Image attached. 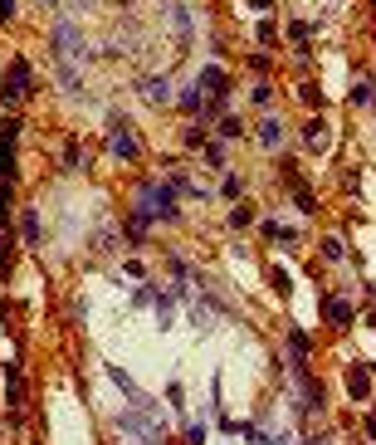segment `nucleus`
<instances>
[{
	"instance_id": "1",
	"label": "nucleus",
	"mask_w": 376,
	"mask_h": 445,
	"mask_svg": "<svg viewBox=\"0 0 376 445\" xmlns=\"http://www.w3.org/2000/svg\"><path fill=\"white\" fill-rule=\"evenodd\" d=\"M49 49H54V64H59V84H64L69 93H79V69L89 64V44H84L79 25L59 20V25L49 30Z\"/></svg>"
},
{
	"instance_id": "2",
	"label": "nucleus",
	"mask_w": 376,
	"mask_h": 445,
	"mask_svg": "<svg viewBox=\"0 0 376 445\" xmlns=\"http://www.w3.org/2000/svg\"><path fill=\"white\" fill-rule=\"evenodd\" d=\"M176 196L171 181H137V211L147 221H176Z\"/></svg>"
},
{
	"instance_id": "3",
	"label": "nucleus",
	"mask_w": 376,
	"mask_h": 445,
	"mask_svg": "<svg viewBox=\"0 0 376 445\" xmlns=\"http://www.w3.org/2000/svg\"><path fill=\"white\" fill-rule=\"evenodd\" d=\"M108 147H112V157H122V162L142 157V142H137V132H132V122H127L122 112L108 117Z\"/></svg>"
},
{
	"instance_id": "4",
	"label": "nucleus",
	"mask_w": 376,
	"mask_h": 445,
	"mask_svg": "<svg viewBox=\"0 0 376 445\" xmlns=\"http://www.w3.org/2000/svg\"><path fill=\"white\" fill-rule=\"evenodd\" d=\"M30 89H34V74H30L25 59H15L10 74H5V108H20V98H25Z\"/></svg>"
},
{
	"instance_id": "5",
	"label": "nucleus",
	"mask_w": 376,
	"mask_h": 445,
	"mask_svg": "<svg viewBox=\"0 0 376 445\" xmlns=\"http://www.w3.org/2000/svg\"><path fill=\"white\" fill-rule=\"evenodd\" d=\"M15 142H20V122L5 117L0 122V176L5 181H15Z\"/></svg>"
},
{
	"instance_id": "6",
	"label": "nucleus",
	"mask_w": 376,
	"mask_h": 445,
	"mask_svg": "<svg viewBox=\"0 0 376 445\" xmlns=\"http://www.w3.org/2000/svg\"><path fill=\"white\" fill-rule=\"evenodd\" d=\"M323 318H328L332 328H347V323L357 318V309H352V299H342V294H323Z\"/></svg>"
},
{
	"instance_id": "7",
	"label": "nucleus",
	"mask_w": 376,
	"mask_h": 445,
	"mask_svg": "<svg viewBox=\"0 0 376 445\" xmlns=\"http://www.w3.org/2000/svg\"><path fill=\"white\" fill-rule=\"evenodd\" d=\"M122 431H132V436H142V441H157V436H162V416H157V411H147V416H142V411H127V416H122Z\"/></svg>"
},
{
	"instance_id": "8",
	"label": "nucleus",
	"mask_w": 376,
	"mask_h": 445,
	"mask_svg": "<svg viewBox=\"0 0 376 445\" xmlns=\"http://www.w3.org/2000/svg\"><path fill=\"white\" fill-rule=\"evenodd\" d=\"M200 93H210L215 103H225V93H230V79H225V69H200Z\"/></svg>"
},
{
	"instance_id": "9",
	"label": "nucleus",
	"mask_w": 376,
	"mask_h": 445,
	"mask_svg": "<svg viewBox=\"0 0 376 445\" xmlns=\"http://www.w3.org/2000/svg\"><path fill=\"white\" fill-rule=\"evenodd\" d=\"M298 401H303V411H323V382L318 377H298Z\"/></svg>"
},
{
	"instance_id": "10",
	"label": "nucleus",
	"mask_w": 376,
	"mask_h": 445,
	"mask_svg": "<svg viewBox=\"0 0 376 445\" xmlns=\"http://www.w3.org/2000/svg\"><path fill=\"white\" fill-rule=\"evenodd\" d=\"M347 396H352V401H367V396H372V372H367V367H352V372H347Z\"/></svg>"
},
{
	"instance_id": "11",
	"label": "nucleus",
	"mask_w": 376,
	"mask_h": 445,
	"mask_svg": "<svg viewBox=\"0 0 376 445\" xmlns=\"http://www.w3.org/2000/svg\"><path fill=\"white\" fill-rule=\"evenodd\" d=\"M308 352H313L308 333H303V328H288V362H293V367H303V362H308Z\"/></svg>"
},
{
	"instance_id": "12",
	"label": "nucleus",
	"mask_w": 376,
	"mask_h": 445,
	"mask_svg": "<svg viewBox=\"0 0 376 445\" xmlns=\"http://www.w3.org/2000/svg\"><path fill=\"white\" fill-rule=\"evenodd\" d=\"M137 93H142V98H152V103H167V98H171L167 79H137Z\"/></svg>"
},
{
	"instance_id": "13",
	"label": "nucleus",
	"mask_w": 376,
	"mask_h": 445,
	"mask_svg": "<svg viewBox=\"0 0 376 445\" xmlns=\"http://www.w3.org/2000/svg\"><path fill=\"white\" fill-rule=\"evenodd\" d=\"M20 396H25V387H20V362H10V367H5V401H10V411L20 406Z\"/></svg>"
},
{
	"instance_id": "14",
	"label": "nucleus",
	"mask_w": 376,
	"mask_h": 445,
	"mask_svg": "<svg viewBox=\"0 0 376 445\" xmlns=\"http://www.w3.org/2000/svg\"><path fill=\"white\" fill-rule=\"evenodd\" d=\"M259 230H264L269 240H279V245H298V235H303L298 225H279V221H264Z\"/></svg>"
},
{
	"instance_id": "15",
	"label": "nucleus",
	"mask_w": 376,
	"mask_h": 445,
	"mask_svg": "<svg viewBox=\"0 0 376 445\" xmlns=\"http://www.w3.org/2000/svg\"><path fill=\"white\" fill-rule=\"evenodd\" d=\"M352 103H357V108H376V79H372V74L352 89Z\"/></svg>"
},
{
	"instance_id": "16",
	"label": "nucleus",
	"mask_w": 376,
	"mask_h": 445,
	"mask_svg": "<svg viewBox=\"0 0 376 445\" xmlns=\"http://www.w3.org/2000/svg\"><path fill=\"white\" fill-rule=\"evenodd\" d=\"M122 240H127V245H142V240H147V216L122 221Z\"/></svg>"
},
{
	"instance_id": "17",
	"label": "nucleus",
	"mask_w": 376,
	"mask_h": 445,
	"mask_svg": "<svg viewBox=\"0 0 376 445\" xmlns=\"http://www.w3.org/2000/svg\"><path fill=\"white\" fill-rule=\"evenodd\" d=\"M283 34H288V44H298V49H303V44L313 39V25H308V20H293V25H288Z\"/></svg>"
},
{
	"instance_id": "18",
	"label": "nucleus",
	"mask_w": 376,
	"mask_h": 445,
	"mask_svg": "<svg viewBox=\"0 0 376 445\" xmlns=\"http://www.w3.org/2000/svg\"><path fill=\"white\" fill-rule=\"evenodd\" d=\"M259 142H264V147H279V142H283V127L274 122V117H264V122H259Z\"/></svg>"
},
{
	"instance_id": "19",
	"label": "nucleus",
	"mask_w": 376,
	"mask_h": 445,
	"mask_svg": "<svg viewBox=\"0 0 376 445\" xmlns=\"http://www.w3.org/2000/svg\"><path fill=\"white\" fill-rule=\"evenodd\" d=\"M200 103H205V93H200V89H181V112L200 117Z\"/></svg>"
},
{
	"instance_id": "20",
	"label": "nucleus",
	"mask_w": 376,
	"mask_h": 445,
	"mask_svg": "<svg viewBox=\"0 0 376 445\" xmlns=\"http://www.w3.org/2000/svg\"><path fill=\"white\" fill-rule=\"evenodd\" d=\"M167 269H171V279H176V284H186V279H190V264L181 259V254H171V259H167Z\"/></svg>"
},
{
	"instance_id": "21",
	"label": "nucleus",
	"mask_w": 376,
	"mask_h": 445,
	"mask_svg": "<svg viewBox=\"0 0 376 445\" xmlns=\"http://www.w3.org/2000/svg\"><path fill=\"white\" fill-rule=\"evenodd\" d=\"M249 221H254L249 206H235V211H230V230H249Z\"/></svg>"
},
{
	"instance_id": "22",
	"label": "nucleus",
	"mask_w": 376,
	"mask_h": 445,
	"mask_svg": "<svg viewBox=\"0 0 376 445\" xmlns=\"http://www.w3.org/2000/svg\"><path fill=\"white\" fill-rule=\"evenodd\" d=\"M25 245H39V216L25 211Z\"/></svg>"
},
{
	"instance_id": "23",
	"label": "nucleus",
	"mask_w": 376,
	"mask_h": 445,
	"mask_svg": "<svg viewBox=\"0 0 376 445\" xmlns=\"http://www.w3.org/2000/svg\"><path fill=\"white\" fill-rule=\"evenodd\" d=\"M240 436H245L249 445H274L269 436H264V426H240Z\"/></svg>"
},
{
	"instance_id": "24",
	"label": "nucleus",
	"mask_w": 376,
	"mask_h": 445,
	"mask_svg": "<svg viewBox=\"0 0 376 445\" xmlns=\"http://www.w3.org/2000/svg\"><path fill=\"white\" fill-rule=\"evenodd\" d=\"M293 201H298V206H303V211H308V216H313V211H318V201H313V191H303V181H298V186H293Z\"/></svg>"
},
{
	"instance_id": "25",
	"label": "nucleus",
	"mask_w": 376,
	"mask_h": 445,
	"mask_svg": "<svg viewBox=\"0 0 376 445\" xmlns=\"http://www.w3.org/2000/svg\"><path fill=\"white\" fill-rule=\"evenodd\" d=\"M323 254H328V259H347V250H342V240H337V235H328V240H323Z\"/></svg>"
},
{
	"instance_id": "26",
	"label": "nucleus",
	"mask_w": 376,
	"mask_h": 445,
	"mask_svg": "<svg viewBox=\"0 0 376 445\" xmlns=\"http://www.w3.org/2000/svg\"><path fill=\"white\" fill-rule=\"evenodd\" d=\"M220 137H240V117H235V112L220 117Z\"/></svg>"
},
{
	"instance_id": "27",
	"label": "nucleus",
	"mask_w": 376,
	"mask_h": 445,
	"mask_svg": "<svg viewBox=\"0 0 376 445\" xmlns=\"http://www.w3.org/2000/svg\"><path fill=\"white\" fill-rule=\"evenodd\" d=\"M308 142L323 152V142H328V127H323V122H308Z\"/></svg>"
},
{
	"instance_id": "28",
	"label": "nucleus",
	"mask_w": 376,
	"mask_h": 445,
	"mask_svg": "<svg viewBox=\"0 0 376 445\" xmlns=\"http://www.w3.org/2000/svg\"><path fill=\"white\" fill-rule=\"evenodd\" d=\"M240 191H245V181H240V176H230V181L220 186V196H225V201H240Z\"/></svg>"
},
{
	"instance_id": "29",
	"label": "nucleus",
	"mask_w": 376,
	"mask_h": 445,
	"mask_svg": "<svg viewBox=\"0 0 376 445\" xmlns=\"http://www.w3.org/2000/svg\"><path fill=\"white\" fill-rule=\"evenodd\" d=\"M269 284H274V289H279L283 299H288V289H293V284H288V274H283V269H269Z\"/></svg>"
},
{
	"instance_id": "30",
	"label": "nucleus",
	"mask_w": 376,
	"mask_h": 445,
	"mask_svg": "<svg viewBox=\"0 0 376 445\" xmlns=\"http://www.w3.org/2000/svg\"><path fill=\"white\" fill-rule=\"evenodd\" d=\"M186 445H205V426H200V421H190V426H186Z\"/></svg>"
},
{
	"instance_id": "31",
	"label": "nucleus",
	"mask_w": 376,
	"mask_h": 445,
	"mask_svg": "<svg viewBox=\"0 0 376 445\" xmlns=\"http://www.w3.org/2000/svg\"><path fill=\"white\" fill-rule=\"evenodd\" d=\"M167 401H171V406H186V392H181V382H171V387H167Z\"/></svg>"
},
{
	"instance_id": "32",
	"label": "nucleus",
	"mask_w": 376,
	"mask_h": 445,
	"mask_svg": "<svg viewBox=\"0 0 376 445\" xmlns=\"http://www.w3.org/2000/svg\"><path fill=\"white\" fill-rule=\"evenodd\" d=\"M205 162H210V167H225V147H220V142H215V147H210V152H205Z\"/></svg>"
},
{
	"instance_id": "33",
	"label": "nucleus",
	"mask_w": 376,
	"mask_h": 445,
	"mask_svg": "<svg viewBox=\"0 0 376 445\" xmlns=\"http://www.w3.org/2000/svg\"><path fill=\"white\" fill-rule=\"evenodd\" d=\"M0 20H15V0H0Z\"/></svg>"
},
{
	"instance_id": "34",
	"label": "nucleus",
	"mask_w": 376,
	"mask_h": 445,
	"mask_svg": "<svg viewBox=\"0 0 376 445\" xmlns=\"http://www.w3.org/2000/svg\"><path fill=\"white\" fill-rule=\"evenodd\" d=\"M367 436H372V441H376V411H372V416H367Z\"/></svg>"
},
{
	"instance_id": "35",
	"label": "nucleus",
	"mask_w": 376,
	"mask_h": 445,
	"mask_svg": "<svg viewBox=\"0 0 376 445\" xmlns=\"http://www.w3.org/2000/svg\"><path fill=\"white\" fill-rule=\"evenodd\" d=\"M269 5H274V0H254V10H269Z\"/></svg>"
},
{
	"instance_id": "36",
	"label": "nucleus",
	"mask_w": 376,
	"mask_h": 445,
	"mask_svg": "<svg viewBox=\"0 0 376 445\" xmlns=\"http://www.w3.org/2000/svg\"><path fill=\"white\" fill-rule=\"evenodd\" d=\"M137 445H157V441H137Z\"/></svg>"
}]
</instances>
